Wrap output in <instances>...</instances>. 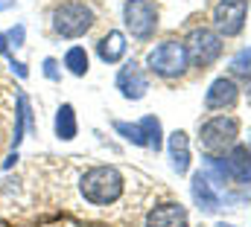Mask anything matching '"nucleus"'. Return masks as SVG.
I'll list each match as a JSON object with an SVG mask.
<instances>
[{
	"instance_id": "obj_20",
	"label": "nucleus",
	"mask_w": 251,
	"mask_h": 227,
	"mask_svg": "<svg viewBox=\"0 0 251 227\" xmlns=\"http://www.w3.org/2000/svg\"><path fill=\"white\" fill-rule=\"evenodd\" d=\"M204 166H207V172H210L219 183H225V178H231V175H228V163H225V158L207 155V158H204Z\"/></svg>"
},
{
	"instance_id": "obj_11",
	"label": "nucleus",
	"mask_w": 251,
	"mask_h": 227,
	"mask_svg": "<svg viewBox=\"0 0 251 227\" xmlns=\"http://www.w3.org/2000/svg\"><path fill=\"white\" fill-rule=\"evenodd\" d=\"M190 192H193V201L199 210L204 213H216L219 210V192L213 189V181L207 172H196L193 181H190Z\"/></svg>"
},
{
	"instance_id": "obj_24",
	"label": "nucleus",
	"mask_w": 251,
	"mask_h": 227,
	"mask_svg": "<svg viewBox=\"0 0 251 227\" xmlns=\"http://www.w3.org/2000/svg\"><path fill=\"white\" fill-rule=\"evenodd\" d=\"M0 56H9V38L0 32Z\"/></svg>"
},
{
	"instance_id": "obj_18",
	"label": "nucleus",
	"mask_w": 251,
	"mask_h": 227,
	"mask_svg": "<svg viewBox=\"0 0 251 227\" xmlns=\"http://www.w3.org/2000/svg\"><path fill=\"white\" fill-rule=\"evenodd\" d=\"M64 67L73 76H85L88 73V53H85V47H70L64 53Z\"/></svg>"
},
{
	"instance_id": "obj_8",
	"label": "nucleus",
	"mask_w": 251,
	"mask_h": 227,
	"mask_svg": "<svg viewBox=\"0 0 251 227\" xmlns=\"http://www.w3.org/2000/svg\"><path fill=\"white\" fill-rule=\"evenodd\" d=\"M246 18H249V0H219L213 9V26L225 38L240 35L246 26Z\"/></svg>"
},
{
	"instance_id": "obj_6",
	"label": "nucleus",
	"mask_w": 251,
	"mask_h": 227,
	"mask_svg": "<svg viewBox=\"0 0 251 227\" xmlns=\"http://www.w3.org/2000/svg\"><path fill=\"white\" fill-rule=\"evenodd\" d=\"M123 21L134 38H152L158 26V9L152 0H126Z\"/></svg>"
},
{
	"instance_id": "obj_22",
	"label": "nucleus",
	"mask_w": 251,
	"mask_h": 227,
	"mask_svg": "<svg viewBox=\"0 0 251 227\" xmlns=\"http://www.w3.org/2000/svg\"><path fill=\"white\" fill-rule=\"evenodd\" d=\"M44 76L47 79H59V70H56V61L53 58H44Z\"/></svg>"
},
{
	"instance_id": "obj_14",
	"label": "nucleus",
	"mask_w": 251,
	"mask_h": 227,
	"mask_svg": "<svg viewBox=\"0 0 251 227\" xmlns=\"http://www.w3.org/2000/svg\"><path fill=\"white\" fill-rule=\"evenodd\" d=\"M97 56L102 58L105 64H117L126 56V35L117 32V29H111L108 35H102L100 44H97Z\"/></svg>"
},
{
	"instance_id": "obj_2",
	"label": "nucleus",
	"mask_w": 251,
	"mask_h": 227,
	"mask_svg": "<svg viewBox=\"0 0 251 227\" xmlns=\"http://www.w3.org/2000/svg\"><path fill=\"white\" fill-rule=\"evenodd\" d=\"M146 67H149L155 76H161V79H178V76H184L187 67H190L187 44L173 41V38L155 44V47L149 50V56H146Z\"/></svg>"
},
{
	"instance_id": "obj_9",
	"label": "nucleus",
	"mask_w": 251,
	"mask_h": 227,
	"mask_svg": "<svg viewBox=\"0 0 251 227\" xmlns=\"http://www.w3.org/2000/svg\"><path fill=\"white\" fill-rule=\"evenodd\" d=\"M117 91L123 93L126 99H131V102H137V99L146 96L149 79H146V73H143V67L137 61H128V64L120 67V73H117Z\"/></svg>"
},
{
	"instance_id": "obj_13",
	"label": "nucleus",
	"mask_w": 251,
	"mask_h": 227,
	"mask_svg": "<svg viewBox=\"0 0 251 227\" xmlns=\"http://www.w3.org/2000/svg\"><path fill=\"white\" fill-rule=\"evenodd\" d=\"M225 163H228V175H231L234 181L251 183V149L249 146H231Z\"/></svg>"
},
{
	"instance_id": "obj_1",
	"label": "nucleus",
	"mask_w": 251,
	"mask_h": 227,
	"mask_svg": "<svg viewBox=\"0 0 251 227\" xmlns=\"http://www.w3.org/2000/svg\"><path fill=\"white\" fill-rule=\"evenodd\" d=\"M82 195L97 207L114 204L123 195V175L114 166H94L82 175Z\"/></svg>"
},
{
	"instance_id": "obj_15",
	"label": "nucleus",
	"mask_w": 251,
	"mask_h": 227,
	"mask_svg": "<svg viewBox=\"0 0 251 227\" xmlns=\"http://www.w3.org/2000/svg\"><path fill=\"white\" fill-rule=\"evenodd\" d=\"M170 160H173V169L178 175H184L190 169V140L184 131H173L170 134Z\"/></svg>"
},
{
	"instance_id": "obj_12",
	"label": "nucleus",
	"mask_w": 251,
	"mask_h": 227,
	"mask_svg": "<svg viewBox=\"0 0 251 227\" xmlns=\"http://www.w3.org/2000/svg\"><path fill=\"white\" fill-rule=\"evenodd\" d=\"M187 210L181 204H161L146 216V227H187Z\"/></svg>"
},
{
	"instance_id": "obj_25",
	"label": "nucleus",
	"mask_w": 251,
	"mask_h": 227,
	"mask_svg": "<svg viewBox=\"0 0 251 227\" xmlns=\"http://www.w3.org/2000/svg\"><path fill=\"white\" fill-rule=\"evenodd\" d=\"M216 227H237V225H225V222H222V225H216Z\"/></svg>"
},
{
	"instance_id": "obj_19",
	"label": "nucleus",
	"mask_w": 251,
	"mask_h": 227,
	"mask_svg": "<svg viewBox=\"0 0 251 227\" xmlns=\"http://www.w3.org/2000/svg\"><path fill=\"white\" fill-rule=\"evenodd\" d=\"M231 73L240 76V79H251V47H243L231 58Z\"/></svg>"
},
{
	"instance_id": "obj_21",
	"label": "nucleus",
	"mask_w": 251,
	"mask_h": 227,
	"mask_svg": "<svg viewBox=\"0 0 251 227\" xmlns=\"http://www.w3.org/2000/svg\"><path fill=\"white\" fill-rule=\"evenodd\" d=\"M24 35H26V29H24V26L18 23V26H15V29H12L9 35H6V38H9V41H12L15 47H24Z\"/></svg>"
},
{
	"instance_id": "obj_7",
	"label": "nucleus",
	"mask_w": 251,
	"mask_h": 227,
	"mask_svg": "<svg viewBox=\"0 0 251 227\" xmlns=\"http://www.w3.org/2000/svg\"><path fill=\"white\" fill-rule=\"evenodd\" d=\"M114 131L117 134H123L128 143H134V146H146V149H152V152H158L161 146H164V128H161V119L158 116H143L140 122H134V125H128V122H114Z\"/></svg>"
},
{
	"instance_id": "obj_3",
	"label": "nucleus",
	"mask_w": 251,
	"mask_h": 227,
	"mask_svg": "<svg viewBox=\"0 0 251 227\" xmlns=\"http://www.w3.org/2000/svg\"><path fill=\"white\" fill-rule=\"evenodd\" d=\"M91 26H94V9L79 0H67L62 6H56L53 12V29L62 38H79Z\"/></svg>"
},
{
	"instance_id": "obj_5",
	"label": "nucleus",
	"mask_w": 251,
	"mask_h": 227,
	"mask_svg": "<svg viewBox=\"0 0 251 227\" xmlns=\"http://www.w3.org/2000/svg\"><path fill=\"white\" fill-rule=\"evenodd\" d=\"M187 56L196 67H210L216 58L222 56V35L207 29V26H199L187 35Z\"/></svg>"
},
{
	"instance_id": "obj_26",
	"label": "nucleus",
	"mask_w": 251,
	"mask_h": 227,
	"mask_svg": "<svg viewBox=\"0 0 251 227\" xmlns=\"http://www.w3.org/2000/svg\"><path fill=\"white\" fill-rule=\"evenodd\" d=\"M249 96H251V85H249Z\"/></svg>"
},
{
	"instance_id": "obj_17",
	"label": "nucleus",
	"mask_w": 251,
	"mask_h": 227,
	"mask_svg": "<svg viewBox=\"0 0 251 227\" xmlns=\"http://www.w3.org/2000/svg\"><path fill=\"white\" fill-rule=\"evenodd\" d=\"M32 122V114H29V99L26 93H18V119H15V137H12V149L21 146L24 134H26V125Z\"/></svg>"
},
{
	"instance_id": "obj_10",
	"label": "nucleus",
	"mask_w": 251,
	"mask_h": 227,
	"mask_svg": "<svg viewBox=\"0 0 251 227\" xmlns=\"http://www.w3.org/2000/svg\"><path fill=\"white\" fill-rule=\"evenodd\" d=\"M237 96H240L237 82H234L231 76H219V79L207 88L204 105H207V111H225V108H231V105L237 102Z\"/></svg>"
},
{
	"instance_id": "obj_4",
	"label": "nucleus",
	"mask_w": 251,
	"mask_h": 227,
	"mask_svg": "<svg viewBox=\"0 0 251 227\" xmlns=\"http://www.w3.org/2000/svg\"><path fill=\"white\" fill-rule=\"evenodd\" d=\"M240 137V119L234 116H213L201 125L199 131V143L204 149V155H219L225 149H231Z\"/></svg>"
},
{
	"instance_id": "obj_16",
	"label": "nucleus",
	"mask_w": 251,
	"mask_h": 227,
	"mask_svg": "<svg viewBox=\"0 0 251 227\" xmlns=\"http://www.w3.org/2000/svg\"><path fill=\"white\" fill-rule=\"evenodd\" d=\"M56 137L59 140H73L76 137V131H79V125H76V111H73V105L70 102H64L59 105V111H56Z\"/></svg>"
},
{
	"instance_id": "obj_23",
	"label": "nucleus",
	"mask_w": 251,
	"mask_h": 227,
	"mask_svg": "<svg viewBox=\"0 0 251 227\" xmlns=\"http://www.w3.org/2000/svg\"><path fill=\"white\" fill-rule=\"evenodd\" d=\"M12 70H15L21 79H26V73H29V70H26V64H21V61H15V58H12Z\"/></svg>"
}]
</instances>
